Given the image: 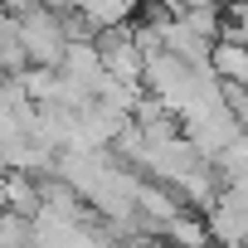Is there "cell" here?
I'll return each mask as SVG.
<instances>
[{"label": "cell", "instance_id": "obj_1", "mask_svg": "<svg viewBox=\"0 0 248 248\" xmlns=\"http://www.w3.org/2000/svg\"><path fill=\"white\" fill-rule=\"evenodd\" d=\"M0 248H30V219L25 214H0Z\"/></svg>", "mask_w": 248, "mask_h": 248}]
</instances>
